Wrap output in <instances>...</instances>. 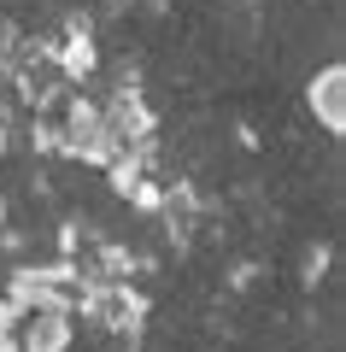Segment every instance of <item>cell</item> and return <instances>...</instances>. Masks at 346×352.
<instances>
[{
	"mask_svg": "<svg viewBox=\"0 0 346 352\" xmlns=\"http://www.w3.org/2000/svg\"><path fill=\"white\" fill-rule=\"evenodd\" d=\"M76 311L94 329H106V335H136L147 323V294H136L129 282H111V288H88Z\"/></svg>",
	"mask_w": 346,
	"mask_h": 352,
	"instance_id": "obj_1",
	"label": "cell"
},
{
	"mask_svg": "<svg viewBox=\"0 0 346 352\" xmlns=\"http://www.w3.org/2000/svg\"><path fill=\"white\" fill-rule=\"evenodd\" d=\"M76 311H24L18 317V352H71Z\"/></svg>",
	"mask_w": 346,
	"mask_h": 352,
	"instance_id": "obj_2",
	"label": "cell"
},
{
	"mask_svg": "<svg viewBox=\"0 0 346 352\" xmlns=\"http://www.w3.org/2000/svg\"><path fill=\"white\" fill-rule=\"evenodd\" d=\"M305 106L317 112V124L329 129V135H340V129H346V71H340V65H323V71L311 76Z\"/></svg>",
	"mask_w": 346,
	"mask_h": 352,
	"instance_id": "obj_3",
	"label": "cell"
}]
</instances>
